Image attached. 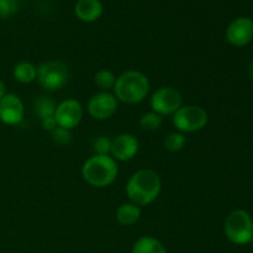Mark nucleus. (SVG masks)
<instances>
[{"mask_svg": "<svg viewBox=\"0 0 253 253\" xmlns=\"http://www.w3.org/2000/svg\"><path fill=\"white\" fill-rule=\"evenodd\" d=\"M162 180L152 169H140L133 173L126 183L125 192L128 200L138 207L152 204L160 195Z\"/></svg>", "mask_w": 253, "mask_h": 253, "instance_id": "1", "label": "nucleus"}, {"mask_svg": "<svg viewBox=\"0 0 253 253\" xmlns=\"http://www.w3.org/2000/svg\"><path fill=\"white\" fill-rule=\"evenodd\" d=\"M114 95L124 104H138L146 99L150 91V81L138 71H126L116 77Z\"/></svg>", "mask_w": 253, "mask_h": 253, "instance_id": "2", "label": "nucleus"}, {"mask_svg": "<svg viewBox=\"0 0 253 253\" xmlns=\"http://www.w3.org/2000/svg\"><path fill=\"white\" fill-rule=\"evenodd\" d=\"M118 174V162L110 155H93L82 167L83 179L91 187H109L115 182Z\"/></svg>", "mask_w": 253, "mask_h": 253, "instance_id": "3", "label": "nucleus"}, {"mask_svg": "<svg viewBox=\"0 0 253 253\" xmlns=\"http://www.w3.org/2000/svg\"><path fill=\"white\" fill-rule=\"evenodd\" d=\"M225 236L235 245L250 244L253 239V220L251 215L241 209L227 215L224 224Z\"/></svg>", "mask_w": 253, "mask_h": 253, "instance_id": "4", "label": "nucleus"}, {"mask_svg": "<svg viewBox=\"0 0 253 253\" xmlns=\"http://www.w3.org/2000/svg\"><path fill=\"white\" fill-rule=\"evenodd\" d=\"M69 79V69L66 63L56 59L42 62L37 67V78L40 85L46 90L54 91L63 88Z\"/></svg>", "mask_w": 253, "mask_h": 253, "instance_id": "5", "label": "nucleus"}, {"mask_svg": "<svg viewBox=\"0 0 253 253\" xmlns=\"http://www.w3.org/2000/svg\"><path fill=\"white\" fill-rule=\"evenodd\" d=\"M209 121V115L198 105H182L173 114V125L182 133L203 130Z\"/></svg>", "mask_w": 253, "mask_h": 253, "instance_id": "6", "label": "nucleus"}, {"mask_svg": "<svg viewBox=\"0 0 253 253\" xmlns=\"http://www.w3.org/2000/svg\"><path fill=\"white\" fill-rule=\"evenodd\" d=\"M151 108L156 114L163 116H173V114L183 105V96L179 90L173 86H161L151 96Z\"/></svg>", "mask_w": 253, "mask_h": 253, "instance_id": "7", "label": "nucleus"}, {"mask_svg": "<svg viewBox=\"0 0 253 253\" xmlns=\"http://www.w3.org/2000/svg\"><path fill=\"white\" fill-rule=\"evenodd\" d=\"M86 110L95 120H106L118 110V99L109 91H99L89 99Z\"/></svg>", "mask_w": 253, "mask_h": 253, "instance_id": "8", "label": "nucleus"}, {"mask_svg": "<svg viewBox=\"0 0 253 253\" xmlns=\"http://www.w3.org/2000/svg\"><path fill=\"white\" fill-rule=\"evenodd\" d=\"M83 118V106L76 99H66L56 108L54 119L57 126L72 130L77 127Z\"/></svg>", "mask_w": 253, "mask_h": 253, "instance_id": "9", "label": "nucleus"}, {"mask_svg": "<svg viewBox=\"0 0 253 253\" xmlns=\"http://www.w3.org/2000/svg\"><path fill=\"white\" fill-rule=\"evenodd\" d=\"M253 40V21L246 16L232 20L226 29V41L235 47L247 46Z\"/></svg>", "mask_w": 253, "mask_h": 253, "instance_id": "10", "label": "nucleus"}, {"mask_svg": "<svg viewBox=\"0 0 253 253\" xmlns=\"http://www.w3.org/2000/svg\"><path fill=\"white\" fill-rule=\"evenodd\" d=\"M140 143L132 133H120L111 140L110 156L118 162L130 161L137 155Z\"/></svg>", "mask_w": 253, "mask_h": 253, "instance_id": "11", "label": "nucleus"}, {"mask_svg": "<svg viewBox=\"0 0 253 253\" xmlns=\"http://www.w3.org/2000/svg\"><path fill=\"white\" fill-rule=\"evenodd\" d=\"M24 103L16 94H5L0 99V121L5 125H19L24 119Z\"/></svg>", "mask_w": 253, "mask_h": 253, "instance_id": "12", "label": "nucleus"}, {"mask_svg": "<svg viewBox=\"0 0 253 253\" xmlns=\"http://www.w3.org/2000/svg\"><path fill=\"white\" fill-rule=\"evenodd\" d=\"M74 12L82 21H96L103 14V4L100 0H78L74 6Z\"/></svg>", "mask_w": 253, "mask_h": 253, "instance_id": "13", "label": "nucleus"}, {"mask_svg": "<svg viewBox=\"0 0 253 253\" xmlns=\"http://www.w3.org/2000/svg\"><path fill=\"white\" fill-rule=\"evenodd\" d=\"M141 217V208L133 203H124L116 210V220L121 225L131 226L136 224Z\"/></svg>", "mask_w": 253, "mask_h": 253, "instance_id": "14", "label": "nucleus"}, {"mask_svg": "<svg viewBox=\"0 0 253 253\" xmlns=\"http://www.w3.org/2000/svg\"><path fill=\"white\" fill-rule=\"evenodd\" d=\"M15 81L21 84H30L36 81L37 67L30 62H19L12 69Z\"/></svg>", "mask_w": 253, "mask_h": 253, "instance_id": "15", "label": "nucleus"}, {"mask_svg": "<svg viewBox=\"0 0 253 253\" xmlns=\"http://www.w3.org/2000/svg\"><path fill=\"white\" fill-rule=\"evenodd\" d=\"M132 253H167V250L155 237L142 236L133 244Z\"/></svg>", "mask_w": 253, "mask_h": 253, "instance_id": "16", "label": "nucleus"}, {"mask_svg": "<svg viewBox=\"0 0 253 253\" xmlns=\"http://www.w3.org/2000/svg\"><path fill=\"white\" fill-rule=\"evenodd\" d=\"M32 108H34L35 115L41 119V120H43V119L54 116L57 104L53 99L48 98L46 95H41L35 99Z\"/></svg>", "mask_w": 253, "mask_h": 253, "instance_id": "17", "label": "nucleus"}, {"mask_svg": "<svg viewBox=\"0 0 253 253\" xmlns=\"http://www.w3.org/2000/svg\"><path fill=\"white\" fill-rule=\"evenodd\" d=\"M94 82L101 91H109L110 89H114L116 76L109 69H100L94 76Z\"/></svg>", "mask_w": 253, "mask_h": 253, "instance_id": "18", "label": "nucleus"}, {"mask_svg": "<svg viewBox=\"0 0 253 253\" xmlns=\"http://www.w3.org/2000/svg\"><path fill=\"white\" fill-rule=\"evenodd\" d=\"M163 118L158 114H156L155 111H148V113L143 114L140 119V127L143 131H147V132H155L158 128L162 126Z\"/></svg>", "mask_w": 253, "mask_h": 253, "instance_id": "19", "label": "nucleus"}, {"mask_svg": "<svg viewBox=\"0 0 253 253\" xmlns=\"http://www.w3.org/2000/svg\"><path fill=\"white\" fill-rule=\"evenodd\" d=\"M185 142H187V140H185L184 133L179 132V131H174V132H170L166 137L165 147L166 150L170 151V152H178V151L184 147Z\"/></svg>", "mask_w": 253, "mask_h": 253, "instance_id": "20", "label": "nucleus"}, {"mask_svg": "<svg viewBox=\"0 0 253 253\" xmlns=\"http://www.w3.org/2000/svg\"><path fill=\"white\" fill-rule=\"evenodd\" d=\"M20 7V0H0V17L6 19L16 14Z\"/></svg>", "mask_w": 253, "mask_h": 253, "instance_id": "21", "label": "nucleus"}, {"mask_svg": "<svg viewBox=\"0 0 253 253\" xmlns=\"http://www.w3.org/2000/svg\"><path fill=\"white\" fill-rule=\"evenodd\" d=\"M111 138L108 136H98L93 141V150L95 155H110Z\"/></svg>", "mask_w": 253, "mask_h": 253, "instance_id": "22", "label": "nucleus"}, {"mask_svg": "<svg viewBox=\"0 0 253 253\" xmlns=\"http://www.w3.org/2000/svg\"><path fill=\"white\" fill-rule=\"evenodd\" d=\"M52 141H53L56 145H59V146L68 145V143L72 141L71 130H67V128L57 126V127L52 131Z\"/></svg>", "mask_w": 253, "mask_h": 253, "instance_id": "23", "label": "nucleus"}, {"mask_svg": "<svg viewBox=\"0 0 253 253\" xmlns=\"http://www.w3.org/2000/svg\"><path fill=\"white\" fill-rule=\"evenodd\" d=\"M41 123H42V127H43V130L49 131V132H52V131L57 127V123H56V119H54V116H52V118L43 119V120H41Z\"/></svg>", "mask_w": 253, "mask_h": 253, "instance_id": "24", "label": "nucleus"}, {"mask_svg": "<svg viewBox=\"0 0 253 253\" xmlns=\"http://www.w3.org/2000/svg\"><path fill=\"white\" fill-rule=\"evenodd\" d=\"M5 94H6V91H5V84L2 83V81L0 79V99H1Z\"/></svg>", "mask_w": 253, "mask_h": 253, "instance_id": "25", "label": "nucleus"}, {"mask_svg": "<svg viewBox=\"0 0 253 253\" xmlns=\"http://www.w3.org/2000/svg\"><path fill=\"white\" fill-rule=\"evenodd\" d=\"M250 77H251V79L253 82V61L251 62V64H250Z\"/></svg>", "mask_w": 253, "mask_h": 253, "instance_id": "26", "label": "nucleus"}]
</instances>
